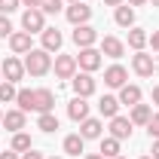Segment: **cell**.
<instances>
[{
	"label": "cell",
	"mask_w": 159,
	"mask_h": 159,
	"mask_svg": "<svg viewBox=\"0 0 159 159\" xmlns=\"http://www.w3.org/2000/svg\"><path fill=\"white\" fill-rule=\"evenodd\" d=\"M49 70H52V55H49L46 49H31V52L25 55V74L43 77V74H49Z\"/></svg>",
	"instance_id": "obj_1"
},
{
	"label": "cell",
	"mask_w": 159,
	"mask_h": 159,
	"mask_svg": "<svg viewBox=\"0 0 159 159\" xmlns=\"http://www.w3.org/2000/svg\"><path fill=\"white\" fill-rule=\"evenodd\" d=\"M64 16H67V21H70L74 28H80V25H89V19H92V6H86L83 0H80V3H67Z\"/></svg>",
	"instance_id": "obj_2"
},
{
	"label": "cell",
	"mask_w": 159,
	"mask_h": 159,
	"mask_svg": "<svg viewBox=\"0 0 159 159\" xmlns=\"http://www.w3.org/2000/svg\"><path fill=\"white\" fill-rule=\"evenodd\" d=\"M21 31H28V34H43V31H46V16H43L40 9H25V16H21Z\"/></svg>",
	"instance_id": "obj_3"
},
{
	"label": "cell",
	"mask_w": 159,
	"mask_h": 159,
	"mask_svg": "<svg viewBox=\"0 0 159 159\" xmlns=\"http://www.w3.org/2000/svg\"><path fill=\"white\" fill-rule=\"evenodd\" d=\"M77 67H83L86 74H95L101 67V49H95V46H89V49H80L77 55Z\"/></svg>",
	"instance_id": "obj_4"
},
{
	"label": "cell",
	"mask_w": 159,
	"mask_h": 159,
	"mask_svg": "<svg viewBox=\"0 0 159 159\" xmlns=\"http://www.w3.org/2000/svg\"><path fill=\"white\" fill-rule=\"evenodd\" d=\"M0 70H3V80L6 83H19L25 77V61H19L16 55H6V61L0 64Z\"/></svg>",
	"instance_id": "obj_5"
},
{
	"label": "cell",
	"mask_w": 159,
	"mask_h": 159,
	"mask_svg": "<svg viewBox=\"0 0 159 159\" xmlns=\"http://www.w3.org/2000/svg\"><path fill=\"white\" fill-rule=\"evenodd\" d=\"M55 77L58 80H74L77 74V55H55Z\"/></svg>",
	"instance_id": "obj_6"
},
{
	"label": "cell",
	"mask_w": 159,
	"mask_h": 159,
	"mask_svg": "<svg viewBox=\"0 0 159 159\" xmlns=\"http://www.w3.org/2000/svg\"><path fill=\"white\" fill-rule=\"evenodd\" d=\"M132 70L138 74V77H153V70H156V64H153V55H147L144 49L132 55Z\"/></svg>",
	"instance_id": "obj_7"
},
{
	"label": "cell",
	"mask_w": 159,
	"mask_h": 159,
	"mask_svg": "<svg viewBox=\"0 0 159 159\" xmlns=\"http://www.w3.org/2000/svg\"><path fill=\"white\" fill-rule=\"evenodd\" d=\"M70 86H74V92H77L80 98H89V95H95V80H92V74H74V80H70Z\"/></svg>",
	"instance_id": "obj_8"
},
{
	"label": "cell",
	"mask_w": 159,
	"mask_h": 159,
	"mask_svg": "<svg viewBox=\"0 0 159 159\" xmlns=\"http://www.w3.org/2000/svg\"><path fill=\"white\" fill-rule=\"evenodd\" d=\"M74 43H77L80 49H89V46L98 43V31L92 25H80V28H74Z\"/></svg>",
	"instance_id": "obj_9"
},
{
	"label": "cell",
	"mask_w": 159,
	"mask_h": 159,
	"mask_svg": "<svg viewBox=\"0 0 159 159\" xmlns=\"http://www.w3.org/2000/svg\"><path fill=\"white\" fill-rule=\"evenodd\" d=\"M9 49H12L16 55H28V52L34 49L31 34H28V31H12V34H9Z\"/></svg>",
	"instance_id": "obj_10"
},
{
	"label": "cell",
	"mask_w": 159,
	"mask_h": 159,
	"mask_svg": "<svg viewBox=\"0 0 159 159\" xmlns=\"http://www.w3.org/2000/svg\"><path fill=\"white\" fill-rule=\"evenodd\" d=\"M34 110H37V113H52V110H55V95H52V89H34Z\"/></svg>",
	"instance_id": "obj_11"
},
{
	"label": "cell",
	"mask_w": 159,
	"mask_h": 159,
	"mask_svg": "<svg viewBox=\"0 0 159 159\" xmlns=\"http://www.w3.org/2000/svg\"><path fill=\"white\" fill-rule=\"evenodd\" d=\"M125 80H129V70H125L122 64H110V67L104 70V83H107L110 89H122Z\"/></svg>",
	"instance_id": "obj_12"
},
{
	"label": "cell",
	"mask_w": 159,
	"mask_h": 159,
	"mask_svg": "<svg viewBox=\"0 0 159 159\" xmlns=\"http://www.w3.org/2000/svg\"><path fill=\"white\" fill-rule=\"evenodd\" d=\"M110 138H116V141H125V138H132V119L129 116H113L110 119Z\"/></svg>",
	"instance_id": "obj_13"
},
{
	"label": "cell",
	"mask_w": 159,
	"mask_h": 159,
	"mask_svg": "<svg viewBox=\"0 0 159 159\" xmlns=\"http://www.w3.org/2000/svg\"><path fill=\"white\" fill-rule=\"evenodd\" d=\"M122 52H125V43L119 37H104L101 40V55H107V58H122Z\"/></svg>",
	"instance_id": "obj_14"
},
{
	"label": "cell",
	"mask_w": 159,
	"mask_h": 159,
	"mask_svg": "<svg viewBox=\"0 0 159 159\" xmlns=\"http://www.w3.org/2000/svg\"><path fill=\"white\" fill-rule=\"evenodd\" d=\"M101 132H104V125H101V119H95V116H86L83 122H80V135H83V141L101 138Z\"/></svg>",
	"instance_id": "obj_15"
},
{
	"label": "cell",
	"mask_w": 159,
	"mask_h": 159,
	"mask_svg": "<svg viewBox=\"0 0 159 159\" xmlns=\"http://www.w3.org/2000/svg\"><path fill=\"white\" fill-rule=\"evenodd\" d=\"M40 37H43V49H46V52H58L61 43H64V37H61L58 28H46Z\"/></svg>",
	"instance_id": "obj_16"
},
{
	"label": "cell",
	"mask_w": 159,
	"mask_h": 159,
	"mask_svg": "<svg viewBox=\"0 0 159 159\" xmlns=\"http://www.w3.org/2000/svg\"><path fill=\"white\" fill-rule=\"evenodd\" d=\"M25 122H28V119H25V110H6V113H3V125H6V132H12V135L25 129Z\"/></svg>",
	"instance_id": "obj_17"
},
{
	"label": "cell",
	"mask_w": 159,
	"mask_h": 159,
	"mask_svg": "<svg viewBox=\"0 0 159 159\" xmlns=\"http://www.w3.org/2000/svg\"><path fill=\"white\" fill-rule=\"evenodd\" d=\"M67 116L74 119V122H83V119L89 116V104H86V98H74L70 104H67Z\"/></svg>",
	"instance_id": "obj_18"
},
{
	"label": "cell",
	"mask_w": 159,
	"mask_h": 159,
	"mask_svg": "<svg viewBox=\"0 0 159 159\" xmlns=\"http://www.w3.org/2000/svg\"><path fill=\"white\" fill-rule=\"evenodd\" d=\"M119 104H125V107L141 104V89H138V86H132V83H125V86L119 89Z\"/></svg>",
	"instance_id": "obj_19"
},
{
	"label": "cell",
	"mask_w": 159,
	"mask_h": 159,
	"mask_svg": "<svg viewBox=\"0 0 159 159\" xmlns=\"http://www.w3.org/2000/svg\"><path fill=\"white\" fill-rule=\"evenodd\" d=\"M113 21H116L119 28H132V25H135V6H129V3L116 6V12H113Z\"/></svg>",
	"instance_id": "obj_20"
},
{
	"label": "cell",
	"mask_w": 159,
	"mask_h": 159,
	"mask_svg": "<svg viewBox=\"0 0 159 159\" xmlns=\"http://www.w3.org/2000/svg\"><path fill=\"white\" fill-rule=\"evenodd\" d=\"M119 107H122V104H119V98H113V95H104V98L98 101V110H101V116H107V119H113L119 113Z\"/></svg>",
	"instance_id": "obj_21"
},
{
	"label": "cell",
	"mask_w": 159,
	"mask_h": 159,
	"mask_svg": "<svg viewBox=\"0 0 159 159\" xmlns=\"http://www.w3.org/2000/svg\"><path fill=\"white\" fill-rule=\"evenodd\" d=\"M150 116H153V110H150V104H135L132 107V125H147L150 122Z\"/></svg>",
	"instance_id": "obj_22"
},
{
	"label": "cell",
	"mask_w": 159,
	"mask_h": 159,
	"mask_svg": "<svg viewBox=\"0 0 159 159\" xmlns=\"http://www.w3.org/2000/svg\"><path fill=\"white\" fill-rule=\"evenodd\" d=\"M147 40H150L147 31H141V28H129V46H132L135 52H141V49L147 46Z\"/></svg>",
	"instance_id": "obj_23"
},
{
	"label": "cell",
	"mask_w": 159,
	"mask_h": 159,
	"mask_svg": "<svg viewBox=\"0 0 159 159\" xmlns=\"http://www.w3.org/2000/svg\"><path fill=\"white\" fill-rule=\"evenodd\" d=\"M83 147H86V141H83V135H67L64 138V153H70V156H80L83 153Z\"/></svg>",
	"instance_id": "obj_24"
},
{
	"label": "cell",
	"mask_w": 159,
	"mask_h": 159,
	"mask_svg": "<svg viewBox=\"0 0 159 159\" xmlns=\"http://www.w3.org/2000/svg\"><path fill=\"white\" fill-rule=\"evenodd\" d=\"M37 129H40V132H46V135H52V132L58 129V116H55V113H40Z\"/></svg>",
	"instance_id": "obj_25"
},
{
	"label": "cell",
	"mask_w": 159,
	"mask_h": 159,
	"mask_svg": "<svg viewBox=\"0 0 159 159\" xmlns=\"http://www.w3.org/2000/svg\"><path fill=\"white\" fill-rule=\"evenodd\" d=\"M16 104H19V110H34V89H19V95H16Z\"/></svg>",
	"instance_id": "obj_26"
},
{
	"label": "cell",
	"mask_w": 159,
	"mask_h": 159,
	"mask_svg": "<svg viewBox=\"0 0 159 159\" xmlns=\"http://www.w3.org/2000/svg\"><path fill=\"white\" fill-rule=\"evenodd\" d=\"M101 156H104V159L119 156V141L116 138H101Z\"/></svg>",
	"instance_id": "obj_27"
},
{
	"label": "cell",
	"mask_w": 159,
	"mask_h": 159,
	"mask_svg": "<svg viewBox=\"0 0 159 159\" xmlns=\"http://www.w3.org/2000/svg\"><path fill=\"white\" fill-rule=\"evenodd\" d=\"M12 150H16V153H28V150H31V135L16 132V135H12Z\"/></svg>",
	"instance_id": "obj_28"
},
{
	"label": "cell",
	"mask_w": 159,
	"mask_h": 159,
	"mask_svg": "<svg viewBox=\"0 0 159 159\" xmlns=\"http://www.w3.org/2000/svg\"><path fill=\"white\" fill-rule=\"evenodd\" d=\"M16 95H19V89H16V83H0V104H9V101H16Z\"/></svg>",
	"instance_id": "obj_29"
},
{
	"label": "cell",
	"mask_w": 159,
	"mask_h": 159,
	"mask_svg": "<svg viewBox=\"0 0 159 159\" xmlns=\"http://www.w3.org/2000/svg\"><path fill=\"white\" fill-rule=\"evenodd\" d=\"M61 6H64V0H43V3H40V12H43V16H58Z\"/></svg>",
	"instance_id": "obj_30"
},
{
	"label": "cell",
	"mask_w": 159,
	"mask_h": 159,
	"mask_svg": "<svg viewBox=\"0 0 159 159\" xmlns=\"http://www.w3.org/2000/svg\"><path fill=\"white\" fill-rule=\"evenodd\" d=\"M21 6V0H0V16H9Z\"/></svg>",
	"instance_id": "obj_31"
},
{
	"label": "cell",
	"mask_w": 159,
	"mask_h": 159,
	"mask_svg": "<svg viewBox=\"0 0 159 159\" xmlns=\"http://www.w3.org/2000/svg\"><path fill=\"white\" fill-rule=\"evenodd\" d=\"M9 34H12V21L6 16H0V40H9Z\"/></svg>",
	"instance_id": "obj_32"
},
{
	"label": "cell",
	"mask_w": 159,
	"mask_h": 159,
	"mask_svg": "<svg viewBox=\"0 0 159 159\" xmlns=\"http://www.w3.org/2000/svg\"><path fill=\"white\" fill-rule=\"evenodd\" d=\"M147 132H150V138H159V113H156V116H150V122H147Z\"/></svg>",
	"instance_id": "obj_33"
},
{
	"label": "cell",
	"mask_w": 159,
	"mask_h": 159,
	"mask_svg": "<svg viewBox=\"0 0 159 159\" xmlns=\"http://www.w3.org/2000/svg\"><path fill=\"white\" fill-rule=\"evenodd\" d=\"M147 43H150V46H153V52H159V31H153V37L147 40Z\"/></svg>",
	"instance_id": "obj_34"
},
{
	"label": "cell",
	"mask_w": 159,
	"mask_h": 159,
	"mask_svg": "<svg viewBox=\"0 0 159 159\" xmlns=\"http://www.w3.org/2000/svg\"><path fill=\"white\" fill-rule=\"evenodd\" d=\"M21 159H46V156H43V153H37V150L31 147V150H28V153H25V156H21Z\"/></svg>",
	"instance_id": "obj_35"
},
{
	"label": "cell",
	"mask_w": 159,
	"mask_h": 159,
	"mask_svg": "<svg viewBox=\"0 0 159 159\" xmlns=\"http://www.w3.org/2000/svg\"><path fill=\"white\" fill-rule=\"evenodd\" d=\"M40 3L43 0H21V6H28V9H40Z\"/></svg>",
	"instance_id": "obj_36"
},
{
	"label": "cell",
	"mask_w": 159,
	"mask_h": 159,
	"mask_svg": "<svg viewBox=\"0 0 159 159\" xmlns=\"http://www.w3.org/2000/svg\"><path fill=\"white\" fill-rule=\"evenodd\" d=\"M0 159H19V153L16 150H6V153H0Z\"/></svg>",
	"instance_id": "obj_37"
},
{
	"label": "cell",
	"mask_w": 159,
	"mask_h": 159,
	"mask_svg": "<svg viewBox=\"0 0 159 159\" xmlns=\"http://www.w3.org/2000/svg\"><path fill=\"white\" fill-rule=\"evenodd\" d=\"M150 153H153V159H159V138H153V150Z\"/></svg>",
	"instance_id": "obj_38"
},
{
	"label": "cell",
	"mask_w": 159,
	"mask_h": 159,
	"mask_svg": "<svg viewBox=\"0 0 159 159\" xmlns=\"http://www.w3.org/2000/svg\"><path fill=\"white\" fill-rule=\"evenodd\" d=\"M104 3H107V6H113V9H116V6H122V3H125V0H104Z\"/></svg>",
	"instance_id": "obj_39"
},
{
	"label": "cell",
	"mask_w": 159,
	"mask_h": 159,
	"mask_svg": "<svg viewBox=\"0 0 159 159\" xmlns=\"http://www.w3.org/2000/svg\"><path fill=\"white\" fill-rule=\"evenodd\" d=\"M125 3H129V6H144L147 0H125Z\"/></svg>",
	"instance_id": "obj_40"
},
{
	"label": "cell",
	"mask_w": 159,
	"mask_h": 159,
	"mask_svg": "<svg viewBox=\"0 0 159 159\" xmlns=\"http://www.w3.org/2000/svg\"><path fill=\"white\" fill-rule=\"evenodd\" d=\"M153 104H159V86L153 89Z\"/></svg>",
	"instance_id": "obj_41"
},
{
	"label": "cell",
	"mask_w": 159,
	"mask_h": 159,
	"mask_svg": "<svg viewBox=\"0 0 159 159\" xmlns=\"http://www.w3.org/2000/svg\"><path fill=\"white\" fill-rule=\"evenodd\" d=\"M86 159H104V156H101V153H89Z\"/></svg>",
	"instance_id": "obj_42"
},
{
	"label": "cell",
	"mask_w": 159,
	"mask_h": 159,
	"mask_svg": "<svg viewBox=\"0 0 159 159\" xmlns=\"http://www.w3.org/2000/svg\"><path fill=\"white\" fill-rule=\"evenodd\" d=\"M64 3H80V0H64Z\"/></svg>",
	"instance_id": "obj_43"
},
{
	"label": "cell",
	"mask_w": 159,
	"mask_h": 159,
	"mask_svg": "<svg viewBox=\"0 0 159 159\" xmlns=\"http://www.w3.org/2000/svg\"><path fill=\"white\" fill-rule=\"evenodd\" d=\"M150 3H153V6H159V0H150Z\"/></svg>",
	"instance_id": "obj_44"
},
{
	"label": "cell",
	"mask_w": 159,
	"mask_h": 159,
	"mask_svg": "<svg viewBox=\"0 0 159 159\" xmlns=\"http://www.w3.org/2000/svg\"><path fill=\"white\" fill-rule=\"evenodd\" d=\"M0 122H3V110H0Z\"/></svg>",
	"instance_id": "obj_45"
},
{
	"label": "cell",
	"mask_w": 159,
	"mask_h": 159,
	"mask_svg": "<svg viewBox=\"0 0 159 159\" xmlns=\"http://www.w3.org/2000/svg\"><path fill=\"white\" fill-rule=\"evenodd\" d=\"M0 83H3V70H0Z\"/></svg>",
	"instance_id": "obj_46"
},
{
	"label": "cell",
	"mask_w": 159,
	"mask_h": 159,
	"mask_svg": "<svg viewBox=\"0 0 159 159\" xmlns=\"http://www.w3.org/2000/svg\"><path fill=\"white\" fill-rule=\"evenodd\" d=\"M141 159H153V156H141Z\"/></svg>",
	"instance_id": "obj_47"
},
{
	"label": "cell",
	"mask_w": 159,
	"mask_h": 159,
	"mask_svg": "<svg viewBox=\"0 0 159 159\" xmlns=\"http://www.w3.org/2000/svg\"><path fill=\"white\" fill-rule=\"evenodd\" d=\"M113 159H125V156H113Z\"/></svg>",
	"instance_id": "obj_48"
},
{
	"label": "cell",
	"mask_w": 159,
	"mask_h": 159,
	"mask_svg": "<svg viewBox=\"0 0 159 159\" xmlns=\"http://www.w3.org/2000/svg\"><path fill=\"white\" fill-rule=\"evenodd\" d=\"M49 159H61V156H49Z\"/></svg>",
	"instance_id": "obj_49"
},
{
	"label": "cell",
	"mask_w": 159,
	"mask_h": 159,
	"mask_svg": "<svg viewBox=\"0 0 159 159\" xmlns=\"http://www.w3.org/2000/svg\"><path fill=\"white\" fill-rule=\"evenodd\" d=\"M156 74H159V67H156Z\"/></svg>",
	"instance_id": "obj_50"
}]
</instances>
